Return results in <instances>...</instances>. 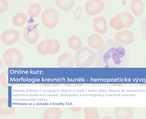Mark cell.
<instances>
[{
    "label": "cell",
    "instance_id": "6da1fadb",
    "mask_svg": "<svg viewBox=\"0 0 146 119\" xmlns=\"http://www.w3.org/2000/svg\"><path fill=\"white\" fill-rule=\"evenodd\" d=\"M96 55L95 64L97 68L126 67L130 61L128 47L113 39L106 41Z\"/></svg>",
    "mask_w": 146,
    "mask_h": 119
},
{
    "label": "cell",
    "instance_id": "7a4b0ae2",
    "mask_svg": "<svg viewBox=\"0 0 146 119\" xmlns=\"http://www.w3.org/2000/svg\"><path fill=\"white\" fill-rule=\"evenodd\" d=\"M96 53L87 47L82 48L74 55L76 65L78 67L89 66L95 62Z\"/></svg>",
    "mask_w": 146,
    "mask_h": 119
},
{
    "label": "cell",
    "instance_id": "3957f363",
    "mask_svg": "<svg viewBox=\"0 0 146 119\" xmlns=\"http://www.w3.org/2000/svg\"><path fill=\"white\" fill-rule=\"evenodd\" d=\"M3 59L6 65L9 68L19 67L23 62L22 54L19 50L15 48L6 50L3 53Z\"/></svg>",
    "mask_w": 146,
    "mask_h": 119
},
{
    "label": "cell",
    "instance_id": "277c9868",
    "mask_svg": "<svg viewBox=\"0 0 146 119\" xmlns=\"http://www.w3.org/2000/svg\"><path fill=\"white\" fill-rule=\"evenodd\" d=\"M43 24L47 28L52 29L57 25L59 21L58 12L52 8H48L43 12L41 16Z\"/></svg>",
    "mask_w": 146,
    "mask_h": 119
},
{
    "label": "cell",
    "instance_id": "5b68a950",
    "mask_svg": "<svg viewBox=\"0 0 146 119\" xmlns=\"http://www.w3.org/2000/svg\"><path fill=\"white\" fill-rule=\"evenodd\" d=\"M23 35L25 41L31 44L37 42L39 36L38 31L36 25L30 24L27 25L23 31Z\"/></svg>",
    "mask_w": 146,
    "mask_h": 119
},
{
    "label": "cell",
    "instance_id": "8992f818",
    "mask_svg": "<svg viewBox=\"0 0 146 119\" xmlns=\"http://www.w3.org/2000/svg\"><path fill=\"white\" fill-rule=\"evenodd\" d=\"M20 32L14 29L7 30L3 32L1 36L3 43L7 45H11L15 44L19 39Z\"/></svg>",
    "mask_w": 146,
    "mask_h": 119
},
{
    "label": "cell",
    "instance_id": "52a82bcc",
    "mask_svg": "<svg viewBox=\"0 0 146 119\" xmlns=\"http://www.w3.org/2000/svg\"><path fill=\"white\" fill-rule=\"evenodd\" d=\"M105 6L104 2L101 0H89L86 3L85 9L88 14L94 15L102 12Z\"/></svg>",
    "mask_w": 146,
    "mask_h": 119
},
{
    "label": "cell",
    "instance_id": "ba28073f",
    "mask_svg": "<svg viewBox=\"0 0 146 119\" xmlns=\"http://www.w3.org/2000/svg\"><path fill=\"white\" fill-rule=\"evenodd\" d=\"M114 39L117 42L124 45H129L132 43L135 40L134 33L128 30H124L115 33Z\"/></svg>",
    "mask_w": 146,
    "mask_h": 119
},
{
    "label": "cell",
    "instance_id": "9c48e42d",
    "mask_svg": "<svg viewBox=\"0 0 146 119\" xmlns=\"http://www.w3.org/2000/svg\"><path fill=\"white\" fill-rule=\"evenodd\" d=\"M92 24L95 31L99 34L103 35L107 32L108 29V23L104 17L100 16L95 17Z\"/></svg>",
    "mask_w": 146,
    "mask_h": 119
},
{
    "label": "cell",
    "instance_id": "30bf717a",
    "mask_svg": "<svg viewBox=\"0 0 146 119\" xmlns=\"http://www.w3.org/2000/svg\"><path fill=\"white\" fill-rule=\"evenodd\" d=\"M87 43L90 48L98 51L102 48L104 44L102 37L95 33L92 34L88 37Z\"/></svg>",
    "mask_w": 146,
    "mask_h": 119
},
{
    "label": "cell",
    "instance_id": "8fae6325",
    "mask_svg": "<svg viewBox=\"0 0 146 119\" xmlns=\"http://www.w3.org/2000/svg\"><path fill=\"white\" fill-rule=\"evenodd\" d=\"M73 56L70 53H62L58 57L57 63L59 67H68L72 66L74 63Z\"/></svg>",
    "mask_w": 146,
    "mask_h": 119
},
{
    "label": "cell",
    "instance_id": "7c38bea8",
    "mask_svg": "<svg viewBox=\"0 0 146 119\" xmlns=\"http://www.w3.org/2000/svg\"><path fill=\"white\" fill-rule=\"evenodd\" d=\"M46 41V49L48 54L53 55L58 52L60 45L58 40L55 39H48Z\"/></svg>",
    "mask_w": 146,
    "mask_h": 119
},
{
    "label": "cell",
    "instance_id": "4fadbf2b",
    "mask_svg": "<svg viewBox=\"0 0 146 119\" xmlns=\"http://www.w3.org/2000/svg\"><path fill=\"white\" fill-rule=\"evenodd\" d=\"M116 15L121 20L123 24L124 28L130 27L133 25L134 23V17L129 12H122Z\"/></svg>",
    "mask_w": 146,
    "mask_h": 119
},
{
    "label": "cell",
    "instance_id": "5bb4252c",
    "mask_svg": "<svg viewBox=\"0 0 146 119\" xmlns=\"http://www.w3.org/2000/svg\"><path fill=\"white\" fill-rule=\"evenodd\" d=\"M130 9L135 15L137 16H141L144 12L143 3L141 0H132L130 5Z\"/></svg>",
    "mask_w": 146,
    "mask_h": 119
},
{
    "label": "cell",
    "instance_id": "9a60e30c",
    "mask_svg": "<svg viewBox=\"0 0 146 119\" xmlns=\"http://www.w3.org/2000/svg\"><path fill=\"white\" fill-rule=\"evenodd\" d=\"M69 47L74 51H78L82 48V42L81 39L76 36H72L70 37L68 40Z\"/></svg>",
    "mask_w": 146,
    "mask_h": 119
},
{
    "label": "cell",
    "instance_id": "2e32d148",
    "mask_svg": "<svg viewBox=\"0 0 146 119\" xmlns=\"http://www.w3.org/2000/svg\"><path fill=\"white\" fill-rule=\"evenodd\" d=\"M0 113L3 115H8L13 113L15 111L14 107H8V100L7 98H2L0 99Z\"/></svg>",
    "mask_w": 146,
    "mask_h": 119
},
{
    "label": "cell",
    "instance_id": "e0dca14e",
    "mask_svg": "<svg viewBox=\"0 0 146 119\" xmlns=\"http://www.w3.org/2000/svg\"><path fill=\"white\" fill-rule=\"evenodd\" d=\"M75 0H55L57 5L62 10L68 11L74 6Z\"/></svg>",
    "mask_w": 146,
    "mask_h": 119
},
{
    "label": "cell",
    "instance_id": "ac0fdd59",
    "mask_svg": "<svg viewBox=\"0 0 146 119\" xmlns=\"http://www.w3.org/2000/svg\"><path fill=\"white\" fill-rule=\"evenodd\" d=\"M42 10L40 5L38 3H34L29 7L28 10L29 15L32 18L36 17L40 14Z\"/></svg>",
    "mask_w": 146,
    "mask_h": 119
},
{
    "label": "cell",
    "instance_id": "d6986e66",
    "mask_svg": "<svg viewBox=\"0 0 146 119\" xmlns=\"http://www.w3.org/2000/svg\"><path fill=\"white\" fill-rule=\"evenodd\" d=\"M27 20V17L25 14L20 12L16 14L13 17L12 21L16 26H20L23 25Z\"/></svg>",
    "mask_w": 146,
    "mask_h": 119
},
{
    "label": "cell",
    "instance_id": "ffe728a7",
    "mask_svg": "<svg viewBox=\"0 0 146 119\" xmlns=\"http://www.w3.org/2000/svg\"><path fill=\"white\" fill-rule=\"evenodd\" d=\"M110 25L111 27L115 30H120L124 28L123 23L120 19L116 15L111 20Z\"/></svg>",
    "mask_w": 146,
    "mask_h": 119
},
{
    "label": "cell",
    "instance_id": "44dd1931",
    "mask_svg": "<svg viewBox=\"0 0 146 119\" xmlns=\"http://www.w3.org/2000/svg\"><path fill=\"white\" fill-rule=\"evenodd\" d=\"M58 110L55 107H49L48 108L44 111L43 115L44 119H55L58 116Z\"/></svg>",
    "mask_w": 146,
    "mask_h": 119
},
{
    "label": "cell",
    "instance_id": "7402d4cb",
    "mask_svg": "<svg viewBox=\"0 0 146 119\" xmlns=\"http://www.w3.org/2000/svg\"><path fill=\"white\" fill-rule=\"evenodd\" d=\"M8 71L4 70L1 73L0 76V82L2 86L7 88L9 84L8 83Z\"/></svg>",
    "mask_w": 146,
    "mask_h": 119
},
{
    "label": "cell",
    "instance_id": "603a6c76",
    "mask_svg": "<svg viewBox=\"0 0 146 119\" xmlns=\"http://www.w3.org/2000/svg\"><path fill=\"white\" fill-rule=\"evenodd\" d=\"M37 50L40 54L46 55H48L46 49V41H40L38 45Z\"/></svg>",
    "mask_w": 146,
    "mask_h": 119
},
{
    "label": "cell",
    "instance_id": "cb8c5ba5",
    "mask_svg": "<svg viewBox=\"0 0 146 119\" xmlns=\"http://www.w3.org/2000/svg\"><path fill=\"white\" fill-rule=\"evenodd\" d=\"M9 6V3L7 1L0 0V13L5 11L8 9Z\"/></svg>",
    "mask_w": 146,
    "mask_h": 119
},
{
    "label": "cell",
    "instance_id": "d4e9b609",
    "mask_svg": "<svg viewBox=\"0 0 146 119\" xmlns=\"http://www.w3.org/2000/svg\"><path fill=\"white\" fill-rule=\"evenodd\" d=\"M82 11V7H78L76 9L74 13V17L76 20L78 21L80 19Z\"/></svg>",
    "mask_w": 146,
    "mask_h": 119
},
{
    "label": "cell",
    "instance_id": "484cf974",
    "mask_svg": "<svg viewBox=\"0 0 146 119\" xmlns=\"http://www.w3.org/2000/svg\"><path fill=\"white\" fill-rule=\"evenodd\" d=\"M141 31L142 37L146 40V17L142 22Z\"/></svg>",
    "mask_w": 146,
    "mask_h": 119
}]
</instances>
